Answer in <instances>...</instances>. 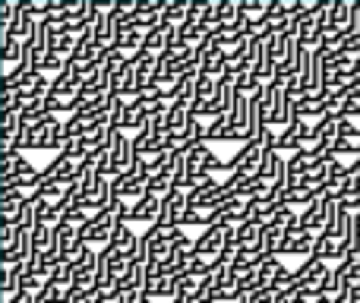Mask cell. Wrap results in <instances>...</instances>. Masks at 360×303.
<instances>
[{
  "instance_id": "24",
  "label": "cell",
  "mask_w": 360,
  "mask_h": 303,
  "mask_svg": "<svg viewBox=\"0 0 360 303\" xmlns=\"http://www.w3.org/2000/svg\"><path fill=\"white\" fill-rule=\"evenodd\" d=\"M240 303H256V297H243Z\"/></svg>"
},
{
  "instance_id": "18",
  "label": "cell",
  "mask_w": 360,
  "mask_h": 303,
  "mask_svg": "<svg viewBox=\"0 0 360 303\" xmlns=\"http://www.w3.org/2000/svg\"><path fill=\"white\" fill-rule=\"evenodd\" d=\"M63 196H67V186H60V183H51V180H44V183L38 186V190L32 193L29 199H35V202H63Z\"/></svg>"
},
{
  "instance_id": "7",
  "label": "cell",
  "mask_w": 360,
  "mask_h": 303,
  "mask_svg": "<svg viewBox=\"0 0 360 303\" xmlns=\"http://www.w3.org/2000/svg\"><path fill=\"white\" fill-rule=\"evenodd\" d=\"M326 215H329V199L319 196L300 212V228L310 231V234H323L326 231Z\"/></svg>"
},
{
  "instance_id": "3",
  "label": "cell",
  "mask_w": 360,
  "mask_h": 303,
  "mask_svg": "<svg viewBox=\"0 0 360 303\" xmlns=\"http://www.w3.org/2000/svg\"><path fill=\"white\" fill-rule=\"evenodd\" d=\"M313 143H316V130H313V124H307V120H297V124H291L288 130L278 133V152H304V149H313Z\"/></svg>"
},
{
  "instance_id": "19",
  "label": "cell",
  "mask_w": 360,
  "mask_h": 303,
  "mask_svg": "<svg viewBox=\"0 0 360 303\" xmlns=\"http://www.w3.org/2000/svg\"><path fill=\"white\" fill-rule=\"evenodd\" d=\"M313 199H319V196H316V193H310L307 186H291V190L281 193V202L291 205V209H294V205H304V209H307Z\"/></svg>"
},
{
  "instance_id": "22",
  "label": "cell",
  "mask_w": 360,
  "mask_h": 303,
  "mask_svg": "<svg viewBox=\"0 0 360 303\" xmlns=\"http://www.w3.org/2000/svg\"><path fill=\"white\" fill-rule=\"evenodd\" d=\"M130 297V303H155V297H149L146 291H139V294H127Z\"/></svg>"
},
{
  "instance_id": "16",
  "label": "cell",
  "mask_w": 360,
  "mask_h": 303,
  "mask_svg": "<svg viewBox=\"0 0 360 303\" xmlns=\"http://www.w3.org/2000/svg\"><path fill=\"white\" fill-rule=\"evenodd\" d=\"M297 117L300 120H310V117L323 120L326 117V95L323 92L319 95H304V98L297 101Z\"/></svg>"
},
{
  "instance_id": "20",
  "label": "cell",
  "mask_w": 360,
  "mask_h": 303,
  "mask_svg": "<svg viewBox=\"0 0 360 303\" xmlns=\"http://www.w3.org/2000/svg\"><path fill=\"white\" fill-rule=\"evenodd\" d=\"M19 240V224H0V253H13Z\"/></svg>"
},
{
  "instance_id": "23",
  "label": "cell",
  "mask_w": 360,
  "mask_h": 303,
  "mask_svg": "<svg viewBox=\"0 0 360 303\" xmlns=\"http://www.w3.org/2000/svg\"><path fill=\"white\" fill-rule=\"evenodd\" d=\"M354 224H357V234H360V212H357V218H354Z\"/></svg>"
},
{
  "instance_id": "11",
  "label": "cell",
  "mask_w": 360,
  "mask_h": 303,
  "mask_svg": "<svg viewBox=\"0 0 360 303\" xmlns=\"http://www.w3.org/2000/svg\"><path fill=\"white\" fill-rule=\"evenodd\" d=\"M316 259L323 262H342L345 259V243L338 237H329V234H319L316 237Z\"/></svg>"
},
{
  "instance_id": "2",
  "label": "cell",
  "mask_w": 360,
  "mask_h": 303,
  "mask_svg": "<svg viewBox=\"0 0 360 303\" xmlns=\"http://www.w3.org/2000/svg\"><path fill=\"white\" fill-rule=\"evenodd\" d=\"M262 155H266V139L256 136L253 143H243L240 152L228 161L231 165V174H243V177H256L259 174V165H262Z\"/></svg>"
},
{
  "instance_id": "26",
  "label": "cell",
  "mask_w": 360,
  "mask_h": 303,
  "mask_svg": "<svg viewBox=\"0 0 360 303\" xmlns=\"http://www.w3.org/2000/svg\"><path fill=\"white\" fill-rule=\"evenodd\" d=\"M354 4H357V10H360V0H354Z\"/></svg>"
},
{
  "instance_id": "14",
  "label": "cell",
  "mask_w": 360,
  "mask_h": 303,
  "mask_svg": "<svg viewBox=\"0 0 360 303\" xmlns=\"http://www.w3.org/2000/svg\"><path fill=\"white\" fill-rule=\"evenodd\" d=\"M351 22H354V4H351V0H332L329 29L332 32H345Z\"/></svg>"
},
{
  "instance_id": "17",
  "label": "cell",
  "mask_w": 360,
  "mask_h": 303,
  "mask_svg": "<svg viewBox=\"0 0 360 303\" xmlns=\"http://www.w3.org/2000/svg\"><path fill=\"white\" fill-rule=\"evenodd\" d=\"M190 19V0H168L162 13V22L165 25H184Z\"/></svg>"
},
{
  "instance_id": "10",
  "label": "cell",
  "mask_w": 360,
  "mask_h": 303,
  "mask_svg": "<svg viewBox=\"0 0 360 303\" xmlns=\"http://www.w3.org/2000/svg\"><path fill=\"white\" fill-rule=\"evenodd\" d=\"M111 250H114V253L130 256V259H136V250H139L136 231H133L130 224H117V231H114V240H111Z\"/></svg>"
},
{
  "instance_id": "9",
  "label": "cell",
  "mask_w": 360,
  "mask_h": 303,
  "mask_svg": "<svg viewBox=\"0 0 360 303\" xmlns=\"http://www.w3.org/2000/svg\"><path fill=\"white\" fill-rule=\"evenodd\" d=\"M158 215H162V199L158 196H149V193H146V196L133 205V224H149L152 228V224L158 221Z\"/></svg>"
},
{
  "instance_id": "6",
  "label": "cell",
  "mask_w": 360,
  "mask_h": 303,
  "mask_svg": "<svg viewBox=\"0 0 360 303\" xmlns=\"http://www.w3.org/2000/svg\"><path fill=\"white\" fill-rule=\"evenodd\" d=\"M136 149H133V139L127 136V133H117L111 143V161H114V171H117V177H124L127 171H130L133 165H136Z\"/></svg>"
},
{
  "instance_id": "1",
  "label": "cell",
  "mask_w": 360,
  "mask_h": 303,
  "mask_svg": "<svg viewBox=\"0 0 360 303\" xmlns=\"http://www.w3.org/2000/svg\"><path fill=\"white\" fill-rule=\"evenodd\" d=\"M114 231H117V215H114V209H108V212H98V215L79 231V237H82V243H89V247L105 250V247H111Z\"/></svg>"
},
{
  "instance_id": "5",
  "label": "cell",
  "mask_w": 360,
  "mask_h": 303,
  "mask_svg": "<svg viewBox=\"0 0 360 303\" xmlns=\"http://www.w3.org/2000/svg\"><path fill=\"white\" fill-rule=\"evenodd\" d=\"M224 234H228V228L224 224H212V228H205L202 234L196 237V256L205 262L218 259L224 250Z\"/></svg>"
},
{
  "instance_id": "4",
  "label": "cell",
  "mask_w": 360,
  "mask_h": 303,
  "mask_svg": "<svg viewBox=\"0 0 360 303\" xmlns=\"http://www.w3.org/2000/svg\"><path fill=\"white\" fill-rule=\"evenodd\" d=\"M79 165L73 155H54L48 165L41 167V180H51V183H60V186H73L76 183V174H79Z\"/></svg>"
},
{
  "instance_id": "13",
  "label": "cell",
  "mask_w": 360,
  "mask_h": 303,
  "mask_svg": "<svg viewBox=\"0 0 360 303\" xmlns=\"http://www.w3.org/2000/svg\"><path fill=\"white\" fill-rule=\"evenodd\" d=\"M205 143H237V133H234V127H231L228 114L209 120V127H205Z\"/></svg>"
},
{
  "instance_id": "21",
  "label": "cell",
  "mask_w": 360,
  "mask_h": 303,
  "mask_svg": "<svg viewBox=\"0 0 360 303\" xmlns=\"http://www.w3.org/2000/svg\"><path fill=\"white\" fill-rule=\"evenodd\" d=\"M168 0H136V13L139 16H162Z\"/></svg>"
},
{
  "instance_id": "15",
  "label": "cell",
  "mask_w": 360,
  "mask_h": 303,
  "mask_svg": "<svg viewBox=\"0 0 360 303\" xmlns=\"http://www.w3.org/2000/svg\"><path fill=\"white\" fill-rule=\"evenodd\" d=\"M0 60L6 63V67H19V63L25 60V44L19 41V38H13V35H4L0 38Z\"/></svg>"
},
{
  "instance_id": "25",
  "label": "cell",
  "mask_w": 360,
  "mask_h": 303,
  "mask_svg": "<svg viewBox=\"0 0 360 303\" xmlns=\"http://www.w3.org/2000/svg\"><path fill=\"white\" fill-rule=\"evenodd\" d=\"M354 73H360V57H357V63H354Z\"/></svg>"
},
{
  "instance_id": "8",
  "label": "cell",
  "mask_w": 360,
  "mask_h": 303,
  "mask_svg": "<svg viewBox=\"0 0 360 303\" xmlns=\"http://www.w3.org/2000/svg\"><path fill=\"white\" fill-rule=\"evenodd\" d=\"M25 202H29V196H25L22 190H6L0 193V218H4V224H16L19 215H22Z\"/></svg>"
},
{
  "instance_id": "12",
  "label": "cell",
  "mask_w": 360,
  "mask_h": 303,
  "mask_svg": "<svg viewBox=\"0 0 360 303\" xmlns=\"http://www.w3.org/2000/svg\"><path fill=\"white\" fill-rule=\"evenodd\" d=\"M316 237L319 234H310V231L300 234V237H288L281 256H304V259H310V256L316 253Z\"/></svg>"
}]
</instances>
